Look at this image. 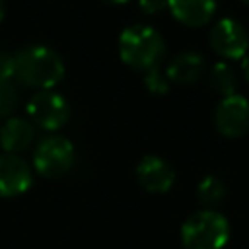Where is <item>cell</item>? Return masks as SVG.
<instances>
[{"instance_id": "cell-1", "label": "cell", "mask_w": 249, "mask_h": 249, "mask_svg": "<svg viewBox=\"0 0 249 249\" xmlns=\"http://www.w3.org/2000/svg\"><path fill=\"white\" fill-rule=\"evenodd\" d=\"M14 78L35 89H53L64 78V60L47 45H29L14 56Z\"/></svg>"}, {"instance_id": "cell-2", "label": "cell", "mask_w": 249, "mask_h": 249, "mask_svg": "<svg viewBox=\"0 0 249 249\" xmlns=\"http://www.w3.org/2000/svg\"><path fill=\"white\" fill-rule=\"evenodd\" d=\"M119 54L126 66L148 72L160 66V62L163 60L165 43L158 29L144 23H134L121 33Z\"/></svg>"}, {"instance_id": "cell-3", "label": "cell", "mask_w": 249, "mask_h": 249, "mask_svg": "<svg viewBox=\"0 0 249 249\" xmlns=\"http://www.w3.org/2000/svg\"><path fill=\"white\" fill-rule=\"evenodd\" d=\"M230 239V222L218 210H198L181 226L185 249H224Z\"/></svg>"}, {"instance_id": "cell-4", "label": "cell", "mask_w": 249, "mask_h": 249, "mask_svg": "<svg viewBox=\"0 0 249 249\" xmlns=\"http://www.w3.org/2000/svg\"><path fill=\"white\" fill-rule=\"evenodd\" d=\"M74 146L68 138L53 134L39 142L33 152V167L43 177L54 179L64 175L74 163Z\"/></svg>"}, {"instance_id": "cell-5", "label": "cell", "mask_w": 249, "mask_h": 249, "mask_svg": "<svg viewBox=\"0 0 249 249\" xmlns=\"http://www.w3.org/2000/svg\"><path fill=\"white\" fill-rule=\"evenodd\" d=\"M27 115L35 126L45 130H58L70 117V105L64 95L53 89H39L27 101Z\"/></svg>"}, {"instance_id": "cell-6", "label": "cell", "mask_w": 249, "mask_h": 249, "mask_svg": "<svg viewBox=\"0 0 249 249\" xmlns=\"http://www.w3.org/2000/svg\"><path fill=\"white\" fill-rule=\"evenodd\" d=\"M210 47L226 60H241L249 51V31L237 19L224 18L210 29Z\"/></svg>"}, {"instance_id": "cell-7", "label": "cell", "mask_w": 249, "mask_h": 249, "mask_svg": "<svg viewBox=\"0 0 249 249\" xmlns=\"http://www.w3.org/2000/svg\"><path fill=\"white\" fill-rule=\"evenodd\" d=\"M214 123L220 134L228 138H239L249 130V101L243 95L224 97L214 113Z\"/></svg>"}, {"instance_id": "cell-8", "label": "cell", "mask_w": 249, "mask_h": 249, "mask_svg": "<svg viewBox=\"0 0 249 249\" xmlns=\"http://www.w3.org/2000/svg\"><path fill=\"white\" fill-rule=\"evenodd\" d=\"M136 179L148 193L161 195L173 187L175 171L163 158L144 156L136 165Z\"/></svg>"}, {"instance_id": "cell-9", "label": "cell", "mask_w": 249, "mask_h": 249, "mask_svg": "<svg viewBox=\"0 0 249 249\" xmlns=\"http://www.w3.org/2000/svg\"><path fill=\"white\" fill-rule=\"evenodd\" d=\"M31 187V169L18 154L0 156V196H18Z\"/></svg>"}, {"instance_id": "cell-10", "label": "cell", "mask_w": 249, "mask_h": 249, "mask_svg": "<svg viewBox=\"0 0 249 249\" xmlns=\"http://www.w3.org/2000/svg\"><path fill=\"white\" fill-rule=\"evenodd\" d=\"M204 70H206V60L200 53L195 51H185L175 54L165 68L167 78L173 84H181V86L195 84L196 80H200Z\"/></svg>"}, {"instance_id": "cell-11", "label": "cell", "mask_w": 249, "mask_h": 249, "mask_svg": "<svg viewBox=\"0 0 249 249\" xmlns=\"http://www.w3.org/2000/svg\"><path fill=\"white\" fill-rule=\"evenodd\" d=\"M33 138H35V124L23 117H8L0 128V144L8 154H18L27 150Z\"/></svg>"}, {"instance_id": "cell-12", "label": "cell", "mask_w": 249, "mask_h": 249, "mask_svg": "<svg viewBox=\"0 0 249 249\" xmlns=\"http://www.w3.org/2000/svg\"><path fill=\"white\" fill-rule=\"evenodd\" d=\"M173 18L187 27L208 23L216 12V0H167Z\"/></svg>"}, {"instance_id": "cell-13", "label": "cell", "mask_w": 249, "mask_h": 249, "mask_svg": "<svg viewBox=\"0 0 249 249\" xmlns=\"http://www.w3.org/2000/svg\"><path fill=\"white\" fill-rule=\"evenodd\" d=\"M208 82H210L212 89L218 91L224 97L233 95L235 93V88H237V76H235L233 68L228 62H216V64H212V68L208 72Z\"/></svg>"}, {"instance_id": "cell-14", "label": "cell", "mask_w": 249, "mask_h": 249, "mask_svg": "<svg viewBox=\"0 0 249 249\" xmlns=\"http://www.w3.org/2000/svg\"><path fill=\"white\" fill-rule=\"evenodd\" d=\"M226 193H228V189H226L224 181H222L220 177H214V175L204 177V179L198 183V187H196L198 200H200L206 208H210V210H214L218 204L224 202Z\"/></svg>"}, {"instance_id": "cell-15", "label": "cell", "mask_w": 249, "mask_h": 249, "mask_svg": "<svg viewBox=\"0 0 249 249\" xmlns=\"http://www.w3.org/2000/svg\"><path fill=\"white\" fill-rule=\"evenodd\" d=\"M144 84H146V88H148L152 93L161 95V93H167V91H169L171 80L167 78V72H165L163 68L156 66V68H152V70L146 72V76H144Z\"/></svg>"}, {"instance_id": "cell-16", "label": "cell", "mask_w": 249, "mask_h": 249, "mask_svg": "<svg viewBox=\"0 0 249 249\" xmlns=\"http://www.w3.org/2000/svg\"><path fill=\"white\" fill-rule=\"evenodd\" d=\"M18 99H19V95H18L14 82L12 80L0 82V119H6L12 115V111L18 105Z\"/></svg>"}, {"instance_id": "cell-17", "label": "cell", "mask_w": 249, "mask_h": 249, "mask_svg": "<svg viewBox=\"0 0 249 249\" xmlns=\"http://www.w3.org/2000/svg\"><path fill=\"white\" fill-rule=\"evenodd\" d=\"M14 78V56L6 51H0V82Z\"/></svg>"}, {"instance_id": "cell-18", "label": "cell", "mask_w": 249, "mask_h": 249, "mask_svg": "<svg viewBox=\"0 0 249 249\" xmlns=\"http://www.w3.org/2000/svg\"><path fill=\"white\" fill-rule=\"evenodd\" d=\"M138 6L144 14H158L167 8V0H138Z\"/></svg>"}, {"instance_id": "cell-19", "label": "cell", "mask_w": 249, "mask_h": 249, "mask_svg": "<svg viewBox=\"0 0 249 249\" xmlns=\"http://www.w3.org/2000/svg\"><path fill=\"white\" fill-rule=\"evenodd\" d=\"M241 70H243V78L249 82V51H247L245 56L241 58Z\"/></svg>"}, {"instance_id": "cell-20", "label": "cell", "mask_w": 249, "mask_h": 249, "mask_svg": "<svg viewBox=\"0 0 249 249\" xmlns=\"http://www.w3.org/2000/svg\"><path fill=\"white\" fill-rule=\"evenodd\" d=\"M4 14H6V8H4V0H0V23L4 19Z\"/></svg>"}, {"instance_id": "cell-21", "label": "cell", "mask_w": 249, "mask_h": 249, "mask_svg": "<svg viewBox=\"0 0 249 249\" xmlns=\"http://www.w3.org/2000/svg\"><path fill=\"white\" fill-rule=\"evenodd\" d=\"M105 2H109V4H123V2H128V0H105Z\"/></svg>"}, {"instance_id": "cell-22", "label": "cell", "mask_w": 249, "mask_h": 249, "mask_svg": "<svg viewBox=\"0 0 249 249\" xmlns=\"http://www.w3.org/2000/svg\"><path fill=\"white\" fill-rule=\"evenodd\" d=\"M241 2H245V4H249V0H241Z\"/></svg>"}]
</instances>
